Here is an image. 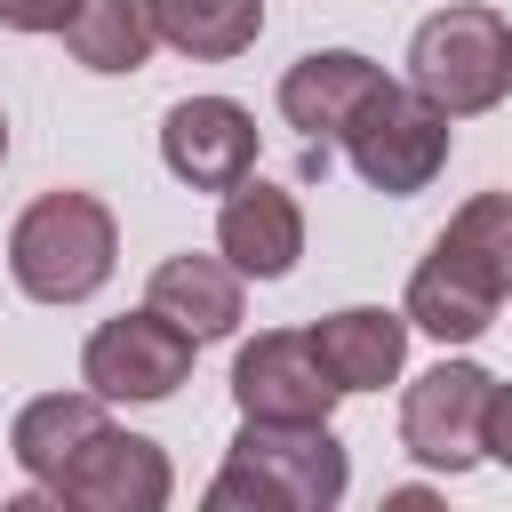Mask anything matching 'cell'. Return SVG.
I'll return each instance as SVG.
<instances>
[{
	"label": "cell",
	"instance_id": "6da1fadb",
	"mask_svg": "<svg viewBox=\"0 0 512 512\" xmlns=\"http://www.w3.org/2000/svg\"><path fill=\"white\" fill-rule=\"evenodd\" d=\"M352 488V456L328 424H264L240 416L224 472L208 480V512H328Z\"/></svg>",
	"mask_w": 512,
	"mask_h": 512
},
{
	"label": "cell",
	"instance_id": "7a4b0ae2",
	"mask_svg": "<svg viewBox=\"0 0 512 512\" xmlns=\"http://www.w3.org/2000/svg\"><path fill=\"white\" fill-rule=\"evenodd\" d=\"M120 224L96 192H40L8 232V280L32 304H88L112 280Z\"/></svg>",
	"mask_w": 512,
	"mask_h": 512
},
{
	"label": "cell",
	"instance_id": "3957f363",
	"mask_svg": "<svg viewBox=\"0 0 512 512\" xmlns=\"http://www.w3.org/2000/svg\"><path fill=\"white\" fill-rule=\"evenodd\" d=\"M408 88L432 96L448 120L496 112L512 96V24L496 8H480V0L424 16L416 40H408Z\"/></svg>",
	"mask_w": 512,
	"mask_h": 512
},
{
	"label": "cell",
	"instance_id": "277c9868",
	"mask_svg": "<svg viewBox=\"0 0 512 512\" xmlns=\"http://www.w3.org/2000/svg\"><path fill=\"white\" fill-rule=\"evenodd\" d=\"M448 112L432 104V96H416V88H400V80H376V96L352 112V128L336 136L344 144V160H352V176L368 184V192H392V200H408V192H424L440 168H448Z\"/></svg>",
	"mask_w": 512,
	"mask_h": 512
},
{
	"label": "cell",
	"instance_id": "5b68a950",
	"mask_svg": "<svg viewBox=\"0 0 512 512\" xmlns=\"http://www.w3.org/2000/svg\"><path fill=\"white\" fill-rule=\"evenodd\" d=\"M168 488H176V472H168L160 440L120 432V424H96L56 480H32L16 496V512H40V504H72V512H160Z\"/></svg>",
	"mask_w": 512,
	"mask_h": 512
},
{
	"label": "cell",
	"instance_id": "8992f818",
	"mask_svg": "<svg viewBox=\"0 0 512 512\" xmlns=\"http://www.w3.org/2000/svg\"><path fill=\"white\" fill-rule=\"evenodd\" d=\"M488 392H496V376L480 368V360H440V368H424L408 392H400V448L416 456V464H432V472H472L488 448H480V432H488Z\"/></svg>",
	"mask_w": 512,
	"mask_h": 512
},
{
	"label": "cell",
	"instance_id": "52a82bcc",
	"mask_svg": "<svg viewBox=\"0 0 512 512\" xmlns=\"http://www.w3.org/2000/svg\"><path fill=\"white\" fill-rule=\"evenodd\" d=\"M192 336L168 320V312H120L104 320L88 344H80V384L96 400H168L184 376H192Z\"/></svg>",
	"mask_w": 512,
	"mask_h": 512
},
{
	"label": "cell",
	"instance_id": "ba28073f",
	"mask_svg": "<svg viewBox=\"0 0 512 512\" xmlns=\"http://www.w3.org/2000/svg\"><path fill=\"white\" fill-rule=\"evenodd\" d=\"M232 400H240V416H264V424H328V408L344 392L320 368L304 328H264L232 360Z\"/></svg>",
	"mask_w": 512,
	"mask_h": 512
},
{
	"label": "cell",
	"instance_id": "9c48e42d",
	"mask_svg": "<svg viewBox=\"0 0 512 512\" xmlns=\"http://www.w3.org/2000/svg\"><path fill=\"white\" fill-rule=\"evenodd\" d=\"M160 160L192 192H232L256 168V112L232 96H184L160 120Z\"/></svg>",
	"mask_w": 512,
	"mask_h": 512
},
{
	"label": "cell",
	"instance_id": "30bf717a",
	"mask_svg": "<svg viewBox=\"0 0 512 512\" xmlns=\"http://www.w3.org/2000/svg\"><path fill=\"white\" fill-rule=\"evenodd\" d=\"M216 256L240 280H288L296 256H304V208H296V192H280V184H264L248 168L224 192V208H216Z\"/></svg>",
	"mask_w": 512,
	"mask_h": 512
},
{
	"label": "cell",
	"instance_id": "8fae6325",
	"mask_svg": "<svg viewBox=\"0 0 512 512\" xmlns=\"http://www.w3.org/2000/svg\"><path fill=\"white\" fill-rule=\"evenodd\" d=\"M384 64H368L360 48H312L280 72V120L304 136V144H336L352 128V112L376 96Z\"/></svg>",
	"mask_w": 512,
	"mask_h": 512
},
{
	"label": "cell",
	"instance_id": "7c38bea8",
	"mask_svg": "<svg viewBox=\"0 0 512 512\" xmlns=\"http://www.w3.org/2000/svg\"><path fill=\"white\" fill-rule=\"evenodd\" d=\"M304 336H312L320 368L336 376V392H384L408 360V312H392V304H344V312L312 320Z\"/></svg>",
	"mask_w": 512,
	"mask_h": 512
},
{
	"label": "cell",
	"instance_id": "4fadbf2b",
	"mask_svg": "<svg viewBox=\"0 0 512 512\" xmlns=\"http://www.w3.org/2000/svg\"><path fill=\"white\" fill-rule=\"evenodd\" d=\"M144 304L168 312L192 344H216V336L240 328V272H232L224 256H192V248H184V256H160V264H152Z\"/></svg>",
	"mask_w": 512,
	"mask_h": 512
},
{
	"label": "cell",
	"instance_id": "5bb4252c",
	"mask_svg": "<svg viewBox=\"0 0 512 512\" xmlns=\"http://www.w3.org/2000/svg\"><path fill=\"white\" fill-rule=\"evenodd\" d=\"M96 424H112L96 392H40V400L16 408V424H8V456H16L24 480H56V472L72 464V448H80Z\"/></svg>",
	"mask_w": 512,
	"mask_h": 512
},
{
	"label": "cell",
	"instance_id": "9a60e30c",
	"mask_svg": "<svg viewBox=\"0 0 512 512\" xmlns=\"http://www.w3.org/2000/svg\"><path fill=\"white\" fill-rule=\"evenodd\" d=\"M496 304L504 296H488L472 272H456L448 256H424L416 272H408V328H424V336H440V344H472V336H488V320H496Z\"/></svg>",
	"mask_w": 512,
	"mask_h": 512
},
{
	"label": "cell",
	"instance_id": "2e32d148",
	"mask_svg": "<svg viewBox=\"0 0 512 512\" xmlns=\"http://www.w3.org/2000/svg\"><path fill=\"white\" fill-rule=\"evenodd\" d=\"M64 48H72V64H88V72H136V64L160 48L152 0H80L72 24H64Z\"/></svg>",
	"mask_w": 512,
	"mask_h": 512
},
{
	"label": "cell",
	"instance_id": "e0dca14e",
	"mask_svg": "<svg viewBox=\"0 0 512 512\" xmlns=\"http://www.w3.org/2000/svg\"><path fill=\"white\" fill-rule=\"evenodd\" d=\"M432 256H448L456 272H472L488 296H512V192H472L448 232L432 240Z\"/></svg>",
	"mask_w": 512,
	"mask_h": 512
},
{
	"label": "cell",
	"instance_id": "ac0fdd59",
	"mask_svg": "<svg viewBox=\"0 0 512 512\" xmlns=\"http://www.w3.org/2000/svg\"><path fill=\"white\" fill-rule=\"evenodd\" d=\"M152 24L168 48L200 56V64H224V56H248L256 32H264V0H152Z\"/></svg>",
	"mask_w": 512,
	"mask_h": 512
},
{
	"label": "cell",
	"instance_id": "d6986e66",
	"mask_svg": "<svg viewBox=\"0 0 512 512\" xmlns=\"http://www.w3.org/2000/svg\"><path fill=\"white\" fill-rule=\"evenodd\" d=\"M80 0H0V24L8 32H64Z\"/></svg>",
	"mask_w": 512,
	"mask_h": 512
},
{
	"label": "cell",
	"instance_id": "ffe728a7",
	"mask_svg": "<svg viewBox=\"0 0 512 512\" xmlns=\"http://www.w3.org/2000/svg\"><path fill=\"white\" fill-rule=\"evenodd\" d=\"M480 448L512 472V384H504V376H496V392H488V432H480Z\"/></svg>",
	"mask_w": 512,
	"mask_h": 512
},
{
	"label": "cell",
	"instance_id": "44dd1931",
	"mask_svg": "<svg viewBox=\"0 0 512 512\" xmlns=\"http://www.w3.org/2000/svg\"><path fill=\"white\" fill-rule=\"evenodd\" d=\"M0 160H8V112H0Z\"/></svg>",
	"mask_w": 512,
	"mask_h": 512
}]
</instances>
